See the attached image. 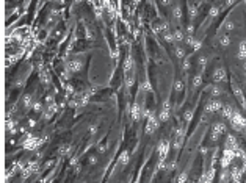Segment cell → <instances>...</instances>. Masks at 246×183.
I'll list each match as a JSON object with an SVG mask.
<instances>
[{
    "label": "cell",
    "instance_id": "8",
    "mask_svg": "<svg viewBox=\"0 0 246 183\" xmlns=\"http://www.w3.org/2000/svg\"><path fill=\"white\" fill-rule=\"evenodd\" d=\"M168 152H169V142H168V141H162V142L158 144V158H160V160H165L166 155H168Z\"/></svg>",
    "mask_w": 246,
    "mask_h": 183
},
{
    "label": "cell",
    "instance_id": "26",
    "mask_svg": "<svg viewBox=\"0 0 246 183\" xmlns=\"http://www.w3.org/2000/svg\"><path fill=\"white\" fill-rule=\"evenodd\" d=\"M218 13H219L218 7H212V8H210V16H212V17H216V16H218Z\"/></svg>",
    "mask_w": 246,
    "mask_h": 183
},
{
    "label": "cell",
    "instance_id": "34",
    "mask_svg": "<svg viewBox=\"0 0 246 183\" xmlns=\"http://www.w3.org/2000/svg\"><path fill=\"white\" fill-rule=\"evenodd\" d=\"M243 69H244V72H246V60L243 61Z\"/></svg>",
    "mask_w": 246,
    "mask_h": 183
},
{
    "label": "cell",
    "instance_id": "3",
    "mask_svg": "<svg viewBox=\"0 0 246 183\" xmlns=\"http://www.w3.org/2000/svg\"><path fill=\"white\" fill-rule=\"evenodd\" d=\"M221 108H223V102H221V100H218L216 97H213L212 100H208V104L205 105V110H207L208 113H216V111H221Z\"/></svg>",
    "mask_w": 246,
    "mask_h": 183
},
{
    "label": "cell",
    "instance_id": "22",
    "mask_svg": "<svg viewBox=\"0 0 246 183\" xmlns=\"http://www.w3.org/2000/svg\"><path fill=\"white\" fill-rule=\"evenodd\" d=\"M127 161H129V153H127V152H124V153H122V155L119 157V164L124 166Z\"/></svg>",
    "mask_w": 246,
    "mask_h": 183
},
{
    "label": "cell",
    "instance_id": "13",
    "mask_svg": "<svg viewBox=\"0 0 246 183\" xmlns=\"http://www.w3.org/2000/svg\"><path fill=\"white\" fill-rule=\"evenodd\" d=\"M213 177H215V169H213V167H210L208 171H205V172L202 174V177L199 178V181H212V180H213Z\"/></svg>",
    "mask_w": 246,
    "mask_h": 183
},
{
    "label": "cell",
    "instance_id": "14",
    "mask_svg": "<svg viewBox=\"0 0 246 183\" xmlns=\"http://www.w3.org/2000/svg\"><path fill=\"white\" fill-rule=\"evenodd\" d=\"M241 174H243V169H238V167H233L232 171H230V180L232 181H240L241 178Z\"/></svg>",
    "mask_w": 246,
    "mask_h": 183
},
{
    "label": "cell",
    "instance_id": "5",
    "mask_svg": "<svg viewBox=\"0 0 246 183\" xmlns=\"http://www.w3.org/2000/svg\"><path fill=\"white\" fill-rule=\"evenodd\" d=\"M169 118H171V110H169V102L166 100V102L163 104L162 111L158 113V121H160V122H168Z\"/></svg>",
    "mask_w": 246,
    "mask_h": 183
},
{
    "label": "cell",
    "instance_id": "20",
    "mask_svg": "<svg viewBox=\"0 0 246 183\" xmlns=\"http://www.w3.org/2000/svg\"><path fill=\"white\" fill-rule=\"evenodd\" d=\"M132 118L133 121H138L141 118V113H140V107L138 105H133V110H132Z\"/></svg>",
    "mask_w": 246,
    "mask_h": 183
},
{
    "label": "cell",
    "instance_id": "10",
    "mask_svg": "<svg viewBox=\"0 0 246 183\" xmlns=\"http://www.w3.org/2000/svg\"><path fill=\"white\" fill-rule=\"evenodd\" d=\"M233 110L235 108H232V105H223V108H221V116H223V119H227V121H230V118L233 116Z\"/></svg>",
    "mask_w": 246,
    "mask_h": 183
},
{
    "label": "cell",
    "instance_id": "31",
    "mask_svg": "<svg viewBox=\"0 0 246 183\" xmlns=\"http://www.w3.org/2000/svg\"><path fill=\"white\" fill-rule=\"evenodd\" d=\"M205 63H207V58H205V56H201V58H199V66H201V67H204V66H205Z\"/></svg>",
    "mask_w": 246,
    "mask_h": 183
},
{
    "label": "cell",
    "instance_id": "1",
    "mask_svg": "<svg viewBox=\"0 0 246 183\" xmlns=\"http://www.w3.org/2000/svg\"><path fill=\"white\" fill-rule=\"evenodd\" d=\"M230 127L235 132H243L246 127V118L238 110H233V116L230 118Z\"/></svg>",
    "mask_w": 246,
    "mask_h": 183
},
{
    "label": "cell",
    "instance_id": "28",
    "mask_svg": "<svg viewBox=\"0 0 246 183\" xmlns=\"http://www.w3.org/2000/svg\"><path fill=\"white\" fill-rule=\"evenodd\" d=\"M174 88H176V91H182V89H183V83H182L180 80H177V81L174 83Z\"/></svg>",
    "mask_w": 246,
    "mask_h": 183
},
{
    "label": "cell",
    "instance_id": "27",
    "mask_svg": "<svg viewBox=\"0 0 246 183\" xmlns=\"http://www.w3.org/2000/svg\"><path fill=\"white\" fill-rule=\"evenodd\" d=\"M185 180H187V172H180L176 178V181H185Z\"/></svg>",
    "mask_w": 246,
    "mask_h": 183
},
{
    "label": "cell",
    "instance_id": "35",
    "mask_svg": "<svg viewBox=\"0 0 246 183\" xmlns=\"http://www.w3.org/2000/svg\"><path fill=\"white\" fill-rule=\"evenodd\" d=\"M233 2H235V0H227V5H232Z\"/></svg>",
    "mask_w": 246,
    "mask_h": 183
},
{
    "label": "cell",
    "instance_id": "37",
    "mask_svg": "<svg viewBox=\"0 0 246 183\" xmlns=\"http://www.w3.org/2000/svg\"><path fill=\"white\" fill-rule=\"evenodd\" d=\"M244 78H246V72H244Z\"/></svg>",
    "mask_w": 246,
    "mask_h": 183
},
{
    "label": "cell",
    "instance_id": "2",
    "mask_svg": "<svg viewBox=\"0 0 246 183\" xmlns=\"http://www.w3.org/2000/svg\"><path fill=\"white\" fill-rule=\"evenodd\" d=\"M235 158V150H230V149H224L223 152V158H221V167H229V164L233 161Z\"/></svg>",
    "mask_w": 246,
    "mask_h": 183
},
{
    "label": "cell",
    "instance_id": "30",
    "mask_svg": "<svg viewBox=\"0 0 246 183\" xmlns=\"http://www.w3.org/2000/svg\"><path fill=\"white\" fill-rule=\"evenodd\" d=\"M191 118H193V111H187V113H185V121H187V122H190V121H191Z\"/></svg>",
    "mask_w": 246,
    "mask_h": 183
},
{
    "label": "cell",
    "instance_id": "19",
    "mask_svg": "<svg viewBox=\"0 0 246 183\" xmlns=\"http://www.w3.org/2000/svg\"><path fill=\"white\" fill-rule=\"evenodd\" d=\"M174 52H176V56H177L179 60H183V58H185V50H183V47H180V46H176Z\"/></svg>",
    "mask_w": 246,
    "mask_h": 183
},
{
    "label": "cell",
    "instance_id": "11",
    "mask_svg": "<svg viewBox=\"0 0 246 183\" xmlns=\"http://www.w3.org/2000/svg\"><path fill=\"white\" fill-rule=\"evenodd\" d=\"M237 58H238V60H241V61H244V60H246V39L240 41V44H238V53H237Z\"/></svg>",
    "mask_w": 246,
    "mask_h": 183
},
{
    "label": "cell",
    "instance_id": "18",
    "mask_svg": "<svg viewBox=\"0 0 246 183\" xmlns=\"http://www.w3.org/2000/svg\"><path fill=\"white\" fill-rule=\"evenodd\" d=\"M173 35H174V41H176V42H182V41H183V38H185V35H183V31H182V30H176Z\"/></svg>",
    "mask_w": 246,
    "mask_h": 183
},
{
    "label": "cell",
    "instance_id": "25",
    "mask_svg": "<svg viewBox=\"0 0 246 183\" xmlns=\"http://www.w3.org/2000/svg\"><path fill=\"white\" fill-rule=\"evenodd\" d=\"M191 47H193V50H194V52H198V50L202 47V42H201L199 39H194V42H193V46H191Z\"/></svg>",
    "mask_w": 246,
    "mask_h": 183
},
{
    "label": "cell",
    "instance_id": "21",
    "mask_svg": "<svg viewBox=\"0 0 246 183\" xmlns=\"http://www.w3.org/2000/svg\"><path fill=\"white\" fill-rule=\"evenodd\" d=\"M202 84V77L201 75H196L194 78H193V88H199Z\"/></svg>",
    "mask_w": 246,
    "mask_h": 183
},
{
    "label": "cell",
    "instance_id": "9",
    "mask_svg": "<svg viewBox=\"0 0 246 183\" xmlns=\"http://www.w3.org/2000/svg\"><path fill=\"white\" fill-rule=\"evenodd\" d=\"M238 147V141L233 135H227V139H226V144H224V149H230V150H235Z\"/></svg>",
    "mask_w": 246,
    "mask_h": 183
},
{
    "label": "cell",
    "instance_id": "23",
    "mask_svg": "<svg viewBox=\"0 0 246 183\" xmlns=\"http://www.w3.org/2000/svg\"><path fill=\"white\" fill-rule=\"evenodd\" d=\"M223 27H224V28H226L227 31H232L235 25H233V22H232V21H229V19H227V21L224 22V25H223Z\"/></svg>",
    "mask_w": 246,
    "mask_h": 183
},
{
    "label": "cell",
    "instance_id": "4",
    "mask_svg": "<svg viewBox=\"0 0 246 183\" xmlns=\"http://www.w3.org/2000/svg\"><path fill=\"white\" fill-rule=\"evenodd\" d=\"M223 133H226V124L224 122H216L212 127V139H218Z\"/></svg>",
    "mask_w": 246,
    "mask_h": 183
},
{
    "label": "cell",
    "instance_id": "33",
    "mask_svg": "<svg viewBox=\"0 0 246 183\" xmlns=\"http://www.w3.org/2000/svg\"><path fill=\"white\" fill-rule=\"evenodd\" d=\"M171 2H173V0H162V5L168 7V5H171Z\"/></svg>",
    "mask_w": 246,
    "mask_h": 183
},
{
    "label": "cell",
    "instance_id": "6",
    "mask_svg": "<svg viewBox=\"0 0 246 183\" xmlns=\"http://www.w3.org/2000/svg\"><path fill=\"white\" fill-rule=\"evenodd\" d=\"M212 77H213V81H215V83H221V81H224L226 77H227L226 69H224V67H216Z\"/></svg>",
    "mask_w": 246,
    "mask_h": 183
},
{
    "label": "cell",
    "instance_id": "24",
    "mask_svg": "<svg viewBox=\"0 0 246 183\" xmlns=\"http://www.w3.org/2000/svg\"><path fill=\"white\" fill-rule=\"evenodd\" d=\"M163 38H165V41H166V42H174V35H173V33H169V31H166Z\"/></svg>",
    "mask_w": 246,
    "mask_h": 183
},
{
    "label": "cell",
    "instance_id": "36",
    "mask_svg": "<svg viewBox=\"0 0 246 183\" xmlns=\"http://www.w3.org/2000/svg\"><path fill=\"white\" fill-rule=\"evenodd\" d=\"M243 3H244V8H246V0H243Z\"/></svg>",
    "mask_w": 246,
    "mask_h": 183
},
{
    "label": "cell",
    "instance_id": "29",
    "mask_svg": "<svg viewBox=\"0 0 246 183\" xmlns=\"http://www.w3.org/2000/svg\"><path fill=\"white\" fill-rule=\"evenodd\" d=\"M141 88H143L144 91H152V88H151V84H149L148 81H144V83L141 84Z\"/></svg>",
    "mask_w": 246,
    "mask_h": 183
},
{
    "label": "cell",
    "instance_id": "12",
    "mask_svg": "<svg viewBox=\"0 0 246 183\" xmlns=\"http://www.w3.org/2000/svg\"><path fill=\"white\" fill-rule=\"evenodd\" d=\"M207 91L210 93L212 97H219V96L223 94V89H221L219 86H216V84H210V86H207Z\"/></svg>",
    "mask_w": 246,
    "mask_h": 183
},
{
    "label": "cell",
    "instance_id": "32",
    "mask_svg": "<svg viewBox=\"0 0 246 183\" xmlns=\"http://www.w3.org/2000/svg\"><path fill=\"white\" fill-rule=\"evenodd\" d=\"M193 31H194V27L190 24V25H188V28H187V35H191Z\"/></svg>",
    "mask_w": 246,
    "mask_h": 183
},
{
    "label": "cell",
    "instance_id": "15",
    "mask_svg": "<svg viewBox=\"0 0 246 183\" xmlns=\"http://www.w3.org/2000/svg\"><path fill=\"white\" fill-rule=\"evenodd\" d=\"M219 180H221V181H229V180H230V171H229L227 167H223V171H221V174H219Z\"/></svg>",
    "mask_w": 246,
    "mask_h": 183
},
{
    "label": "cell",
    "instance_id": "17",
    "mask_svg": "<svg viewBox=\"0 0 246 183\" xmlns=\"http://www.w3.org/2000/svg\"><path fill=\"white\" fill-rule=\"evenodd\" d=\"M219 44H221V47H229L230 46V36L229 35H224V36H221V39H219Z\"/></svg>",
    "mask_w": 246,
    "mask_h": 183
},
{
    "label": "cell",
    "instance_id": "16",
    "mask_svg": "<svg viewBox=\"0 0 246 183\" xmlns=\"http://www.w3.org/2000/svg\"><path fill=\"white\" fill-rule=\"evenodd\" d=\"M171 13H173V17H174L176 21H179V19L182 17V10H180V7H179V5H176V7L173 8V11H171Z\"/></svg>",
    "mask_w": 246,
    "mask_h": 183
},
{
    "label": "cell",
    "instance_id": "7",
    "mask_svg": "<svg viewBox=\"0 0 246 183\" xmlns=\"http://www.w3.org/2000/svg\"><path fill=\"white\" fill-rule=\"evenodd\" d=\"M232 89H233V96L238 99V102L241 104V107H243V108H246V100H244V96H243L241 88H240L238 84H233V83H232Z\"/></svg>",
    "mask_w": 246,
    "mask_h": 183
}]
</instances>
